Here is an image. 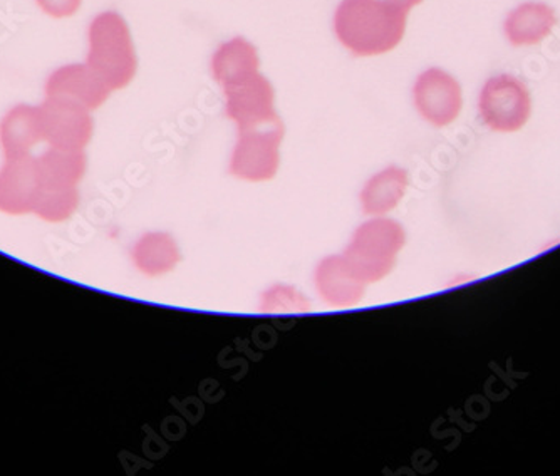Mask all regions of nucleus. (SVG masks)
Masks as SVG:
<instances>
[{
	"instance_id": "1",
	"label": "nucleus",
	"mask_w": 560,
	"mask_h": 476,
	"mask_svg": "<svg viewBox=\"0 0 560 476\" xmlns=\"http://www.w3.org/2000/svg\"><path fill=\"white\" fill-rule=\"evenodd\" d=\"M408 11L389 0H342L335 15V31L354 56H380L402 40Z\"/></svg>"
},
{
	"instance_id": "2",
	"label": "nucleus",
	"mask_w": 560,
	"mask_h": 476,
	"mask_svg": "<svg viewBox=\"0 0 560 476\" xmlns=\"http://www.w3.org/2000/svg\"><path fill=\"white\" fill-rule=\"evenodd\" d=\"M86 65L91 66L112 91L122 90L137 76L138 59L130 27L115 11L97 14L88 30Z\"/></svg>"
},
{
	"instance_id": "3",
	"label": "nucleus",
	"mask_w": 560,
	"mask_h": 476,
	"mask_svg": "<svg viewBox=\"0 0 560 476\" xmlns=\"http://www.w3.org/2000/svg\"><path fill=\"white\" fill-rule=\"evenodd\" d=\"M405 242L401 223L377 217L358 227L342 255L355 276L370 286L392 274Z\"/></svg>"
},
{
	"instance_id": "4",
	"label": "nucleus",
	"mask_w": 560,
	"mask_h": 476,
	"mask_svg": "<svg viewBox=\"0 0 560 476\" xmlns=\"http://www.w3.org/2000/svg\"><path fill=\"white\" fill-rule=\"evenodd\" d=\"M478 115L495 133H517L532 116L530 90L517 76H492L478 96Z\"/></svg>"
},
{
	"instance_id": "5",
	"label": "nucleus",
	"mask_w": 560,
	"mask_h": 476,
	"mask_svg": "<svg viewBox=\"0 0 560 476\" xmlns=\"http://www.w3.org/2000/svg\"><path fill=\"white\" fill-rule=\"evenodd\" d=\"M284 140V123H269L238 131L231 160V175L247 182H267L277 175L280 143Z\"/></svg>"
},
{
	"instance_id": "6",
	"label": "nucleus",
	"mask_w": 560,
	"mask_h": 476,
	"mask_svg": "<svg viewBox=\"0 0 560 476\" xmlns=\"http://www.w3.org/2000/svg\"><path fill=\"white\" fill-rule=\"evenodd\" d=\"M225 93V115L235 121L238 131L279 121L272 84L257 71L242 72L222 84Z\"/></svg>"
},
{
	"instance_id": "7",
	"label": "nucleus",
	"mask_w": 560,
	"mask_h": 476,
	"mask_svg": "<svg viewBox=\"0 0 560 476\" xmlns=\"http://www.w3.org/2000/svg\"><path fill=\"white\" fill-rule=\"evenodd\" d=\"M413 100L421 118L436 128L452 125L464 108L460 83L440 68L427 69L418 76Z\"/></svg>"
},
{
	"instance_id": "8",
	"label": "nucleus",
	"mask_w": 560,
	"mask_h": 476,
	"mask_svg": "<svg viewBox=\"0 0 560 476\" xmlns=\"http://www.w3.org/2000/svg\"><path fill=\"white\" fill-rule=\"evenodd\" d=\"M44 141L61 150H84L93 137L91 112L81 104L46 97L39 106Z\"/></svg>"
},
{
	"instance_id": "9",
	"label": "nucleus",
	"mask_w": 560,
	"mask_h": 476,
	"mask_svg": "<svg viewBox=\"0 0 560 476\" xmlns=\"http://www.w3.org/2000/svg\"><path fill=\"white\" fill-rule=\"evenodd\" d=\"M44 91L46 97L72 101L90 112L101 108L112 94V88L105 83V79L86 62H74L55 69L47 78Z\"/></svg>"
},
{
	"instance_id": "10",
	"label": "nucleus",
	"mask_w": 560,
	"mask_h": 476,
	"mask_svg": "<svg viewBox=\"0 0 560 476\" xmlns=\"http://www.w3.org/2000/svg\"><path fill=\"white\" fill-rule=\"evenodd\" d=\"M43 191L37 160L27 156L5 158L0 170V210L25 213L34 210Z\"/></svg>"
},
{
	"instance_id": "11",
	"label": "nucleus",
	"mask_w": 560,
	"mask_h": 476,
	"mask_svg": "<svg viewBox=\"0 0 560 476\" xmlns=\"http://www.w3.org/2000/svg\"><path fill=\"white\" fill-rule=\"evenodd\" d=\"M556 9L539 0H528L506 14L503 36L514 47H530L546 40L556 30Z\"/></svg>"
},
{
	"instance_id": "12",
	"label": "nucleus",
	"mask_w": 560,
	"mask_h": 476,
	"mask_svg": "<svg viewBox=\"0 0 560 476\" xmlns=\"http://www.w3.org/2000/svg\"><path fill=\"white\" fill-rule=\"evenodd\" d=\"M317 292L335 307H351L364 298L368 283L355 276L345 255L323 258L314 274Z\"/></svg>"
},
{
	"instance_id": "13",
	"label": "nucleus",
	"mask_w": 560,
	"mask_h": 476,
	"mask_svg": "<svg viewBox=\"0 0 560 476\" xmlns=\"http://www.w3.org/2000/svg\"><path fill=\"white\" fill-rule=\"evenodd\" d=\"M44 141L39 106L18 104L0 121V147L5 158L27 156Z\"/></svg>"
},
{
	"instance_id": "14",
	"label": "nucleus",
	"mask_w": 560,
	"mask_h": 476,
	"mask_svg": "<svg viewBox=\"0 0 560 476\" xmlns=\"http://www.w3.org/2000/svg\"><path fill=\"white\" fill-rule=\"evenodd\" d=\"M410 185L408 172L399 166H389L368 179L360 200L366 216L381 217L398 207Z\"/></svg>"
},
{
	"instance_id": "15",
	"label": "nucleus",
	"mask_w": 560,
	"mask_h": 476,
	"mask_svg": "<svg viewBox=\"0 0 560 476\" xmlns=\"http://www.w3.org/2000/svg\"><path fill=\"white\" fill-rule=\"evenodd\" d=\"M37 160L40 185L47 190L55 188H78V183L86 173V154L83 150H61L52 148Z\"/></svg>"
},
{
	"instance_id": "16",
	"label": "nucleus",
	"mask_w": 560,
	"mask_h": 476,
	"mask_svg": "<svg viewBox=\"0 0 560 476\" xmlns=\"http://www.w3.org/2000/svg\"><path fill=\"white\" fill-rule=\"evenodd\" d=\"M133 260L144 276H165L180 264L182 252L170 233L151 232L135 245Z\"/></svg>"
},
{
	"instance_id": "17",
	"label": "nucleus",
	"mask_w": 560,
	"mask_h": 476,
	"mask_svg": "<svg viewBox=\"0 0 560 476\" xmlns=\"http://www.w3.org/2000/svg\"><path fill=\"white\" fill-rule=\"evenodd\" d=\"M259 66L256 47L252 46L244 37H235L217 49L210 68H212L217 83L222 86L225 81L242 74V72L257 71Z\"/></svg>"
},
{
	"instance_id": "18",
	"label": "nucleus",
	"mask_w": 560,
	"mask_h": 476,
	"mask_svg": "<svg viewBox=\"0 0 560 476\" xmlns=\"http://www.w3.org/2000/svg\"><path fill=\"white\" fill-rule=\"evenodd\" d=\"M78 204H80L78 188H55V190L43 188L34 211L49 222H59L71 217Z\"/></svg>"
},
{
	"instance_id": "19",
	"label": "nucleus",
	"mask_w": 560,
	"mask_h": 476,
	"mask_svg": "<svg viewBox=\"0 0 560 476\" xmlns=\"http://www.w3.org/2000/svg\"><path fill=\"white\" fill-rule=\"evenodd\" d=\"M310 299L299 292L295 287L277 283L264 292L260 298V311L270 312V314H292V312L310 311Z\"/></svg>"
},
{
	"instance_id": "20",
	"label": "nucleus",
	"mask_w": 560,
	"mask_h": 476,
	"mask_svg": "<svg viewBox=\"0 0 560 476\" xmlns=\"http://www.w3.org/2000/svg\"><path fill=\"white\" fill-rule=\"evenodd\" d=\"M36 4L47 18L68 19L80 11L83 0H36Z\"/></svg>"
},
{
	"instance_id": "21",
	"label": "nucleus",
	"mask_w": 560,
	"mask_h": 476,
	"mask_svg": "<svg viewBox=\"0 0 560 476\" xmlns=\"http://www.w3.org/2000/svg\"><path fill=\"white\" fill-rule=\"evenodd\" d=\"M393 4L398 5V8L405 9V11L410 12L415 5L421 4L423 0H389Z\"/></svg>"
}]
</instances>
